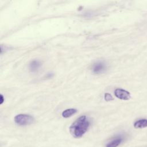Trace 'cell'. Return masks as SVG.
<instances>
[{"instance_id":"6da1fadb","label":"cell","mask_w":147,"mask_h":147,"mask_svg":"<svg viewBox=\"0 0 147 147\" xmlns=\"http://www.w3.org/2000/svg\"><path fill=\"white\" fill-rule=\"evenodd\" d=\"M90 126V122L86 115L79 117L69 127L71 134L76 138L82 137L88 130Z\"/></svg>"},{"instance_id":"7a4b0ae2","label":"cell","mask_w":147,"mask_h":147,"mask_svg":"<svg viewBox=\"0 0 147 147\" xmlns=\"http://www.w3.org/2000/svg\"><path fill=\"white\" fill-rule=\"evenodd\" d=\"M34 118L28 114H20L14 117V122L20 126L30 125L34 122Z\"/></svg>"},{"instance_id":"3957f363","label":"cell","mask_w":147,"mask_h":147,"mask_svg":"<svg viewBox=\"0 0 147 147\" xmlns=\"http://www.w3.org/2000/svg\"><path fill=\"white\" fill-rule=\"evenodd\" d=\"M114 94L116 97L122 100H129L130 98V93L123 89L117 88L114 91Z\"/></svg>"},{"instance_id":"277c9868","label":"cell","mask_w":147,"mask_h":147,"mask_svg":"<svg viewBox=\"0 0 147 147\" xmlns=\"http://www.w3.org/2000/svg\"><path fill=\"white\" fill-rule=\"evenodd\" d=\"M106 68V66L103 62L99 61L93 64L92 67V71L94 74H99L105 71Z\"/></svg>"},{"instance_id":"5b68a950","label":"cell","mask_w":147,"mask_h":147,"mask_svg":"<svg viewBox=\"0 0 147 147\" xmlns=\"http://www.w3.org/2000/svg\"><path fill=\"white\" fill-rule=\"evenodd\" d=\"M41 66V63L38 60H34L29 64V69L32 72H35Z\"/></svg>"},{"instance_id":"8992f818","label":"cell","mask_w":147,"mask_h":147,"mask_svg":"<svg viewBox=\"0 0 147 147\" xmlns=\"http://www.w3.org/2000/svg\"><path fill=\"white\" fill-rule=\"evenodd\" d=\"M134 127L136 129L144 128L147 127V119H142L136 121L134 123Z\"/></svg>"},{"instance_id":"52a82bcc","label":"cell","mask_w":147,"mask_h":147,"mask_svg":"<svg viewBox=\"0 0 147 147\" xmlns=\"http://www.w3.org/2000/svg\"><path fill=\"white\" fill-rule=\"evenodd\" d=\"M77 110L75 109H66L62 113V116L64 118H69L75 114L77 112Z\"/></svg>"},{"instance_id":"ba28073f","label":"cell","mask_w":147,"mask_h":147,"mask_svg":"<svg viewBox=\"0 0 147 147\" xmlns=\"http://www.w3.org/2000/svg\"><path fill=\"white\" fill-rule=\"evenodd\" d=\"M122 139L121 137H118L109 142L106 147H117L122 142Z\"/></svg>"},{"instance_id":"9c48e42d","label":"cell","mask_w":147,"mask_h":147,"mask_svg":"<svg viewBox=\"0 0 147 147\" xmlns=\"http://www.w3.org/2000/svg\"><path fill=\"white\" fill-rule=\"evenodd\" d=\"M105 99L106 100V101H111L112 100L114 99L113 97L111 96V95H110V94L109 93H106L105 94Z\"/></svg>"},{"instance_id":"30bf717a","label":"cell","mask_w":147,"mask_h":147,"mask_svg":"<svg viewBox=\"0 0 147 147\" xmlns=\"http://www.w3.org/2000/svg\"><path fill=\"white\" fill-rule=\"evenodd\" d=\"M1 98H2V100H1V103L2 104V103H3V99H2V98H3V96H2V95H1Z\"/></svg>"}]
</instances>
